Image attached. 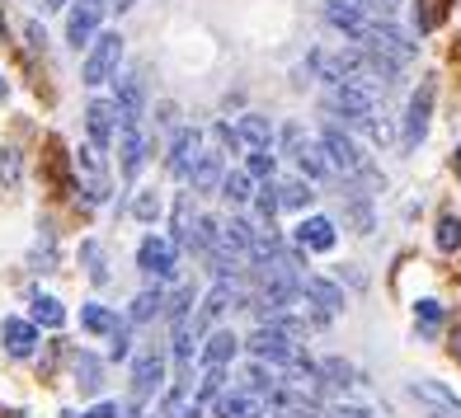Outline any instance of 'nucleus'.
I'll list each match as a JSON object with an SVG mask.
<instances>
[{"mask_svg": "<svg viewBox=\"0 0 461 418\" xmlns=\"http://www.w3.org/2000/svg\"><path fill=\"white\" fill-rule=\"evenodd\" d=\"M297 245L311 249V254H325V249H334V221L330 217H306L297 226Z\"/></svg>", "mask_w": 461, "mask_h": 418, "instance_id": "9b49d317", "label": "nucleus"}, {"mask_svg": "<svg viewBox=\"0 0 461 418\" xmlns=\"http://www.w3.org/2000/svg\"><path fill=\"white\" fill-rule=\"evenodd\" d=\"M438 19H443V0H419L414 5V24L419 29H433Z\"/></svg>", "mask_w": 461, "mask_h": 418, "instance_id": "f704fd0d", "label": "nucleus"}, {"mask_svg": "<svg viewBox=\"0 0 461 418\" xmlns=\"http://www.w3.org/2000/svg\"><path fill=\"white\" fill-rule=\"evenodd\" d=\"M325 103H330V113H339L344 122H353V128H363L367 118H376L372 94H367L363 85H353V80H339V85H330Z\"/></svg>", "mask_w": 461, "mask_h": 418, "instance_id": "f03ea898", "label": "nucleus"}, {"mask_svg": "<svg viewBox=\"0 0 461 418\" xmlns=\"http://www.w3.org/2000/svg\"><path fill=\"white\" fill-rule=\"evenodd\" d=\"M447 352H452V358H456V362H461V325H456V329H452V339H447Z\"/></svg>", "mask_w": 461, "mask_h": 418, "instance_id": "c03bdc74", "label": "nucleus"}, {"mask_svg": "<svg viewBox=\"0 0 461 418\" xmlns=\"http://www.w3.org/2000/svg\"><path fill=\"white\" fill-rule=\"evenodd\" d=\"M137 259H141V273H146V278H156V282L175 278V245H170V240H160V236H146Z\"/></svg>", "mask_w": 461, "mask_h": 418, "instance_id": "0eeeda50", "label": "nucleus"}, {"mask_svg": "<svg viewBox=\"0 0 461 418\" xmlns=\"http://www.w3.org/2000/svg\"><path fill=\"white\" fill-rule=\"evenodd\" d=\"M236 132H240L245 146H255V151H268V141H274V122H268L264 113H245Z\"/></svg>", "mask_w": 461, "mask_h": 418, "instance_id": "aec40b11", "label": "nucleus"}, {"mask_svg": "<svg viewBox=\"0 0 461 418\" xmlns=\"http://www.w3.org/2000/svg\"><path fill=\"white\" fill-rule=\"evenodd\" d=\"M0 339H5V352H10V358H33V348H38V325L10 316L5 325H0Z\"/></svg>", "mask_w": 461, "mask_h": 418, "instance_id": "9d476101", "label": "nucleus"}, {"mask_svg": "<svg viewBox=\"0 0 461 418\" xmlns=\"http://www.w3.org/2000/svg\"><path fill=\"white\" fill-rule=\"evenodd\" d=\"M249 409V395H221L217 400V418H240Z\"/></svg>", "mask_w": 461, "mask_h": 418, "instance_id": "4c0bfd02", "label": "nucleus"}, {"mask_svg": "<svg viewBox=\"0 0 461 418\" xmlns=\"http://www.w3.org/2000/svg\"><path fill=\"white\" fill-rule=\"evenodd\" d=\"M226 297H230V287H226V282H217V287H212V297L203 301V310H198V320H194V325H198V329H203V325H212V320L221 316V310H226Z\"/></svg>", "mask_w": 461, "mask_h": 418, "instance_id": "cd10ccee", "label": "nucleus"}, {"mask_svg": "<svg viewBox=\"0 0 461 418\" xmlns=\"http://www.w3.org/2000/svg\"><path fill=\"white\" fill-rule=\"evenodd\" d=\"M245 174H249V179H274V156H268V151H249Z\"/></svg>", "mask_w": 461, "mask_h": 418, "instance_id": "c9c22d12", "label": "nucleus"}, {"mask_svg": "<svg viewBox=\"0 0 461 418\" xmlns=\"http://www.w3.org/2000/svg\"><path fill=\"white\" fill-rule=\"evenodd\" d=\"M0 43H5V14H0Z\"/></svg>", "mask_w": 461, "mask_h": 418, "instance_id": "603ef678", "label": "nucleus"}, {"mask_svg": "<svg viewBox=\"0 0 461 418\" xmlns=\"http://www.w3.org/2000/svg\"><path fill=\"white\" fill-rule=\"evenodd\" d=\"M19 170H24V160H19L14 146H5L0 151V193H14L19 188Z\"/></svg>", "mask_w": 461, "mask_h": 418, "instance_id": "bb28decb", "label": "nucleus"}, {"mask_svg": "<svg viewBox=\"0 0 461 418\" xmlns=\"http://www.w3.org/2000/svg\"><path fill=\"white\" fill-rule=\"evenodd\" d=\"M90 418H118V405H95Z\"/></svg>", "mask_w": 461, "mask_h": 418, "instance_id": "a18cd8bd", "label": "nucleus"}, {"mask_svg": "<svg viewBox=\"0 0 461 418\" xmlns=\"http://www.w3.org/2000/svg\"><path fill=\"white\" fill-rule=\"evenodd\" d=\"M160 381H165V358L156 348H146L141 358L132 362V400L141 405V400H151V390H160Z\"/></svg>", "mask_w": 461, "mask_h": 418, "instance_id": "6e6552de", "label": "nucleus"}, {"mask_svg": "<svg viewBox=\"0 0 461 418\" xmlns=\"http://www.w3.org/2000/svg\"><path fill=\"white\" fill-rule=\"evenodd\" d=\"M414 329H419V339H438V329H443V306L414 301Z\"/></svg>", "mask_w": 461, "mask_h": 418, "instance_id": "412c9836", "label": "nucleus"}, {"mask_svg": "<svg viewBox=\"0 0 461 418\" xmlns=\"http://www.w3.org/2000/svg\"><path fill=\"white\" fill-rule=\"evenodd\" d=\"M99 19H104V0H76V5H71V19H67V38H71V48L95 43Z\"/></svg>", "mask_w": 461, "mask_h": 418, "instance_id": "423d86ee", "label": "nucleus"}, {"mask_svg": "<svg viewBox=\"0 0 461 418\" xmlns=\"http://www.w3.org/2000/svg\"><path fill=\"white\" fill-rule=\"evenodd\" d=\"M188 179H194V193H217L221 188V156L217 151H203L198 160H194V170H188Z\"/></svg>", "mask_w": 461, "mask_h": 418, "instance_id": "ddd939ff", "label": "nucleus"}, {"mask_svg": "<svg viewBox=\"0 0 461 418\" xmlns=\"http://www.w3.org/2000/svg\"><path fill=\"white\" fill-rule=\"evenodd\" d=\"M339 207H344V217H348V226H353V231H358V236H367L372 231V207H367V198L358 193V188H344V193H339Z\"/></svg>", "mask_w": 461, "mask_h": 418, "instance_id": "f3484780", "label": "nucleus"}, {"mask_svg": "<svg viewBox=\"0 0 461 418\" xmlns=\"http://www.w3.org/2000/svg\"><path fill=\"white\" fill-rule=\"evenodd\" d=\"M255 212H259L264 226H274V212H278V193H274V188H259V193H255Z\"/></svg>", "mask_w": 461, "mask_h": 418, "instance_id": "e433bc0d", "label": "nucleus"}, {"mask_svg": "<svg viewBox=\"0 0 461 418\" xmlns=\"http://www.w3.org/2000/svg\"><path fill=\"white\" fill-rule=\"evenodd\" d=\"M221 193L240 207V202L255 198V188H249V174H240V170H236V174H226V179H221Z\"/></svg>", "mask_w": 461, "mask_h": 418, "instance_id": "c756f323", "label": "nucleus"}, {"mask_svg": "<svg viewBox=\"0 0 461 418\" xmlns=\"http://www.w3.org/2000/svg\"><path fill=\"white\" fill-rule=\"evenodd\" d=\"M61 5H67V0H43V10H61Z\"/></svg>", "mask_w": 461, "mask_h": 418, "instance_id": "09e8293b", "label": "nucleus"}, {"mask_svg": "<svg viewBox=\"0 0 461 418\" xmlns=\"http://www.w3.org/2000/svg\"><path fill=\"white\" fill-rule=\"evenodd\" d=\"M283 146H287V156H297L302 146H306V137H302V122H287V128H283Z\"/></svg>", "mask_w": 461, "mask_h": 418, "instance_id": "a19ab883", "label": "nucleus"}, {"mask_svg": "<svg viewBox=\"0 0 461 418\" xmlns=\"http://www.w3.org/2000/svg\"><path fill=\"white\" fill-rule=\"evenodd\" d=\"M113 109H118V122H141V76H122L118 80Z\"/></svg>", "mask_w": 461, "mask_h": 418, "instance_id": "dca6fc26", "label": "nucleus"}, {"mask_svg": "<svg viewBox=\"0 0 461 418\" xmlns=\"http://www.w3.org/2000/svg\"><path fill=\"white\" fill-rule=\"evenodd\" d=\"M118 151H122V174L137 179L141 165H146V151H151V141L141 137L137 122H118Z\"/></svg>", "mask_w": 461, "mask_h": 418, "instance_id": "1a4fd4ad", "label": "nucleus"}, {"mask_svg": "<svg viewBox=\"0 0 461 418\" xmlns=\"http://www.w3.org/2000/svg\"><path fill=\"white\" fill-rule=\"evenodd\" d=\"M71 367H76V386H80V395H86V400L104 390V362L95 358V352L80 348L76 358H71Z\"/></svg>", "mask_w": 461, "mask_h": 418, "instance_id": "4468645a", "label": "nucleus"}, {"mask_svg": "<svg viewBox=\"0 0 461 418\" xmlns=\"http://www.w3.org/2000/svg\"><path fill=\"white\" fill-rule=\"evenodd\" d=\"M80 263H86V273L95 287L109 282V268H104V245L99 240H80Z\"/></svg>", "mask_w": 461, "mask_h": 418, "instance_id": "5701e85b", "label": "nucleus"}, {"mask_svg": "<svg viewBox=\"0 0 461 418\" xmlns=\"http://www.w3.org/2000/svg\"><path fill=\"white\" fill-rule=\"evenodd\" d=\"M325 151H330V165H334V170H344L348 179H363L367 188H386V179L376 174V165L358 151V141H353L348 132H339L334 122L325 128Z\"/></svg>", "mask_w": 461, "mask_h": 418, "instance_id": "f257e3e1", "label": "nucleus"}, {"mask_svg": "<svg viewBox=\"0 0 461 418\" xmlns=\"http://www.w3.org/2000/svg\"><path fill=\"white\" fill-rule=\"evenodd\" d=\"M236 348H240L236 334H230V329H217L212 339H207V348H203V367H207V371H212V367H226L230 358H236Z\"/></svg>", "mask_w": 461, "mask_h": 418, "instance_id": "6ab92c4d", "label": "nucleus"}, {"mask_svg": "<svg viewBox=\"0 0 461 418\" xmlns=\"http://www.w3.org/2000/svg\"><path fill=\"white\" fill-rule=\"evenodd\" d=\"M104 146L86 141L76 151V174H80V188H86V202H104L109 198V170H104Z\"/></svg>", "mask_w": 461, "mask_h": 418, "instance_id": "20e7f679", "label": "nucleus"}, {"mask_svg": "<svg viewBox=\"0 0 461 418\" xmlns=\"http://www.w3.org/2000/svg\"><path fill=\"white\" fill-rule=\"evenodd\" d=\"M203 151H198V132L194 128H179L175 132V141H170V174H188V170H194V160H198Z\"/></svg>", "mask_w": 461, "mask_h": 418, "instance_id": "f8f14e48", "label": "nucleus"}, {"mask_svg": "<svg viewBox=\"0 0 461 418\" xmlns=\"http://www.w3.org/2000/svg\"><path fill=\"white\" fill-rule=\"evenodd\" d=\"M118 61H122V38L118 33H95V48L86 57L80 80H86V85H104V80L118 76Z\"/></svg>", "mask_w": 461, "mask_h": 418, "instance_id": "7ed1b4c3", "label": "nucleus"}, {"mask_svg": "<svg viewBox=\"0 0 461 418\" xmlns=\"http://www.w3.org/2000/svg\"><path fill=\"white\" fill-rule=\"evenodd\" d=\"M113 5H118V14H122V10H132V5H137V0H113Z\"/></svg>", "mask_w": 461, "mask_h": 418, "instance_id": "49530a36", "label": "nucleus"}, {"mask_svg": "<svg viewBox=\"0 0 461 418\" xmlns=\"http://www.w3.org/2000/svg\"><path fill=\"white\" fill-rule=\"evenodd\" d=\"M240 418H259V409H255V405H249V409H245V414H240Z\"/></svg>", "mask_w": 461, "mask_h": 418, "instance_id": "3c124183", "label": "nucleus"}, {"mask_svg": "<svg viewBox=\"0 0 461 418\" xmlns=\"http://www.w3.org/2000/svg\"><path fill=\"white\" fill-rule=\"evenodd\" d=\"M61 418H76V414H61Z\"/></svg>", "mask_w": 461, "mask_h": 418, "instance_id": "4d7b16f0", "label": "nucleus"}, {"mask_svg": "<svg viewBox=\"0 0 461 418\" xmlns=\"http://www.w3.org/2000/svg\"><path fill=\"white\" fill-rule=\"evenodd\" d=\"M245 386H249V390H268V395H274V376H268V371L255 362V367H245Z\"/></svg>", "mask_w": 461, "mask_h": 418, "instance_id": "ea45409f", "label": "nucleus"}, {"mask_svg": "<svg viewBox=\"0 0 461 418\" xmlns=\"http://www.w3.org/2000/svg\"><path fill=\"white\" fill-rule=\"evenodd\" d=\"M456 179H461V151H456Z\"/></svg>", "mask_w": 461, "mask_h": 418, "instance_id": "6e6d98bb", "label": "nucleus"}, {"mask_svg": "<svg viewBox=\"0 0 461 418\" xmlns=\"http://www.w3.org/2000/svg\"><path fill=\"white\" fill-rule=\"evenodd\" d=\"M212 137L226 146V151H236V146H245V141H240V132L230 128V122H217V128H212Z\"/></svg>", "mask_w": 461, "mask_h": 418, "instance_id": "79ce46f5", "label": "nucleus"}, {"mask_svg": "<svg viewBox=\"0 0 461 418\" xmlns=\"http://www.w3.org/2000/svg\"><path fill=\"white\" fill-rule=\"evenodd\" d=\"M321 371H325V381H334V386H348V381H353V371H348V362H339V358H330V362H321Z\"/></svg>", "mask_w": 461, "mask_h": 418, "instance_id": "58836bf2", "label": "nucleus"}, {"mask_svg": "<svg viewBox=\"0 0 461 418\" xmlns=\"http://www.w3.org/2000/svg\"><path fill=\"white\" fill-rule=\"evenodd\" d=\"M302 297H311L321 310H344V287H334V282H325V278H302Z\"/></svg>", "mask_w": 461, "mask_h": 418, "instance_id": "a211bd4d", "label": "nucleus"}, {"mask_svg": "<svg viewBox=\"0 0 461 418\" xmlns=\"http://www.w3.org/2000/svg\"><path fill=\"white\" fill-rule=\"evenodd\" d=\"M132 212H137V221H160V198H156V188H141L137 202H132Z\"/></svg>", "mask_w": 461, "mask_h": 418, "instance_id": "473e14b6", "label": "nucleus"}, {"mask_svg": "<svg viewBox=\"0 0 461 418\" xmlns=\"http://www.w3.org/2000/svg\"><path fill=\"white\" fill-rule=\"evenodd\" d=\"M113 103H104V99H95L90 109H86V122H90V141L95 146H109L113 137H118V122H113Z\"/></svg>", "mask_w": 461, "mask_h": 418, "instance_id": "2eb2a0df", "label": "nucleus"}, {"mask_svg": "<svg viewBox=\"0 0 461 418\" xmlns=\"http://www.w3.org/2000/svg\"><path fill=\"white\" fill-rule=\"evenodd\" d=\"M438 249H443V254L461 249V217H443V221H438Z\"/></svg>", "mask_w": 461, "mask_h": 418, "instance_id": "7c9ffc66", "label": "nucleus"}, {"mask_svg": "<svg viewBox=\"0 0 461 418\" xmlns=\"http://www.w3.org/2000/svg\"><path fill=\"white\" fill-rule=\"evenodd\" d=\"M429 418H461V414H452V409H438V414H429Z\"/></svg>", "mask_w": 461, "mask_h": 418, "instance_id": "de8ad7c7", "label": "nucleus"}, {"mask_svg": "<svg viewBox=\"0 0 461 418\" xmlns=\"http://www.w3.org/2000/svg\"><path fill=\"white\" fill-rule=\"evenodd\" d=\"M5 418H29L24 409H5Z\"/></svg>", "mask_w": 461, "mask_h": 418, "instance_id": "8fccbe9b", "label": "nucleus"}, {"mask_svg": "<svg viewBox=\"0 0 461 418\" xmlns=\"http://www.w3.org/2000/svg\"><path fill=\"white\" fill-rule=\"evenodd\" d=\"M0 99H5V76H0Z\"/></svg>", "mask_w": 461, "mask_h": 418, "instance_id": "5fc2aeb1", "label": "nucleus"}, {"mask_svg": "<svg viewBox=\"0 0 461 418\" xmlns=\"http://www.w3.org/2000/svg\"><path fill=\"white\" fill-rule=\"evenodd\" d=\"M292 160H297V165H302V170H306L311 179H316V183H321V179L330 174V165H325V160L316 156V146H302V151H297V156H292Z\"/></svg>", "mask_w": 461, "mask_h": 418, "instance_id": "2f4dec72", "label": "nucleus"}, {"mask_svg": "<svg viewBox=\"0 0 461 418\" xmlns=\"http://www.w3.org/2000/svg\"><path fill=\"white\" fill-rule=\"evenodd\" d=\"M382 5H386V10H395V5H401V0H382Z\"/></svg>", "mask_w": 461, "mask_h": 418, "instance_id": "864d4df0", "label": "nucleus"}, {"mask_svg": "<svg viewBox=\"0 0 461 418\" xmlns=\"http://www.w3.org/2000/svg\"><path fill=\"white\" fill-rule=\"evenodd\" d=\"M429 113H433V80H424L414 94H410V109H405V151H419V141L429 137Z\"/></svg>", "mask_w": 461, "mask_h": 418, "instance_id": "39448f33", "label": "nucleus"}, {"mask_svg": "<svg viewBox=\"0 0 461 418\" xmlns=\"http://www.w3.org/2000/svg\"><path fill=\"white\" fill-rule=\"evenodd\" d=\"M128 348H132V334H128V325L118 320V329H113V358L122 362V358H128Z\"/></svg>", "mask_w": 461, "mask_h": 418, "instance_id": "37998d69", "label": "nucleus"}, {"mask_svg": "<svg viewBox=\"0 0 461 418\" xmlns=\"http://www.w3.org/2000/svg\"><path fill=\"white\" fill-rule=\"evenodd\" d=\"M414 395L419 400H429V405H438V409H452V414H461V400L447 390V386H438V381H419L414 386Z\"/></svg>", "mask_w": 461, "mask_h": 418, "instance_id": "393cba45", "label": "nucleus"}, {"mask_svg": "<svg viewBox=\"0 0 461 418\" xmlns=\"http://www.w3.org/2000/svg\"><path fill=\"white\" fill-rule=\"evenodd\" d=\"M311 198H316V188H306V179H287V183H278V207H292V212H306Z\"/></svg>", "mask_w": 461, "mask_h": 418, "instance_id": "4be33fe9", "label": "nucleus"}, {"mask_svg": "<svg viewBox=\"0 0 461 418\" xmlns=\"http://www.w3.org/2000/svg\"><path fill=\"white\" fill-rule=\"evenodd\" d=\"M80 325H86L90 334H113L118 329V316H109L104 306H86V310H80Z\"/></svg>", "mask_w": 461, "mask_h": 418, "instance_id": "c85d7f7f", "label": "nucleus"}, {"mask_svg": "<svg viewBox=\"0 0 461 418\" xmlns=\"http://www.w3.org/2000/svg\"><path fill=\"white\" fill-rule=\"evenodd\" d=\"M33 325H43V329H61V325H67L61 301L57 297H33Z\"/></svg>", "mask_w": 461, "mask_h": 418, "instance_id": "b1692460", "label": "nucleus"}, {"mask_svg": "<svg viewBox=\"0 0 461 418\" xmlns=\"http://www.w3.org/2000/svg\"><path fill=\"white\" fill-rule=\"evenodd\" d=\"M33 268H38V273H52V268H57V245H52V231H48L43 240H38V249H33Z\"/></svg>", "mask_w": 461, "mask_h": 418, "instance_id": "72a5a7b5", "label": "nucleus"}, {"mask_svg": "<svg viewBox=\"0 0 461 418\" xmlns=\"http://www.w3.org/2000/svg\"><path fill=\"white\" fill-rule=\"evenodd\" d=\"M160 301H165V297H160V287H146L141 297L132 301V325H151V320L160 316Z\"/></svg>", "mask_w": 461, "mask_h": 418, "instance_id": "a878e982", "label": "nucleus"}]
</instances>
